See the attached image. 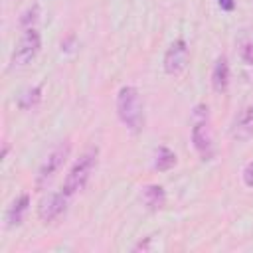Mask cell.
I'll use <instances>...</instances> for the list:
<instances>
[{
    "label": "cell",
    "instance_id": "9a60e30c",
    "mask_svg": "<svg viewBox=\"0 0 253 253\" xmlns=\"http://www.w3.org/2000/svg\"><path fill=\"white\" fill-rule=\"evenodd\" d=\"M243 182H245V186L253 188V162H249V164L243 168Z\"/></svg>",
    "mask_w": 253,
    "mask_h": 253
},
{
    "label": "cell",
    "instance_id": "30bf717a",
    "mask_svg": "<svg viewBox=\"0 0 253 253\" xmlns=\"http://www.w3.org/2000/svg\"><path fill=\"white\" fill-rule=\"evenodd\" d=\"M28 204H30V198H28L26 194H22L20 198H16V200L8 206V210H6V221H8L10 227L22 223L24 213H26V210H28Z\"/></svg>",
    "mask_w": 253,
    "mask_h": 253
},
{
    "label": "cell",
    "instance_id": "7c38bea8",
    "mask_svg": "<svg viewBox=\"0 0 253 253\" xmlns=\"http://www.w3.org/2000/svg\"><path fill=\"white\" fill-rule=\"evenodd\" d=\"M237 51L243 63L253 65V34L249 30H241L237 36Z\"/></svg>",
    "mask_w": 253,
    "mask_h": 253
},
{
    "label": "cell",
    "instance_id": "9c48e42d",
    "mask_svg": "<svg viewBox=\"0 0 253 253\" xmlns=\"http://www.w3.org/2000/svg\"><path fill=\"white\" fill-rule=\"evenodd\" d=\"M227 83H229V65H227V59L221 55V57L215 59L213 69H211V85H213V91L215 93H223L227 89Z\"/></svg>",
    "mask_w": 253,
    "mask_h": 253
},
{
    "label": "cell",
    "instance_id": "6da1fadb",
    "mask_svg": "<svg viewBox=\"0 0 253 253\" xmlns=\"http://www.w3.org/2000/svg\"><path fill=\"white\" fill-rule=\"evenodd\" d=\"M117 115L123 121L126 128L132 132H138L144 125V111H142V99L136 87H123L117 95Z\"/></svg>",
    "mask_w": 253,
    "mask_h": 253
},
{
    "label": "cell",
    "instance_id": "8992f818",
    "mask_svg": "<svg viewBox=\"0 0 253 253\" xmlns=\"http://www.w3.org/2000/svg\"><path fill=\"white\" fill-rule=\"evenodd\" d=\"M67 154H69V144H59V146H55V148L43 158V162H42V166H40V170H38V184L47 182V180L61 168V164L65 162Z\"/></svg>",
    "mask_w": 253,
    "mask_h": 253
},
{
    "label": "cell",
    "instance_id": "8fae6325",
    "mask_svg": "<svg viewBox=\"0 0 253 253\" xmlns=\"http://www.w3.org/2000/svg\"><path fill=\"white\" fill-rule=\"evenodd\" d=\"M140 200L148 210H160L164 206V202H166L164 188L162 186H146L142 190V194H140Z\"/></svg>",
    "mask_w": 253,
    "mask_h": 253
},
{
    "label": "cell",
    "instance_id": "3957f363",
    "mask_svg": "<svg viewBox=\"0 0 253 253\" xmlns=\"http://www.w3.org/2000/svg\"><path fill=\"white\" fill-rule=\"evenodd\" d=\"M42 40H40V32L36 28H26L24 34L20 36L14 51H12V65L14 67H26L28 63H32L40 51Z\"/></svg>",
    "mask_w": 253,
    "mask_h": 253
},
{
    "label": "cell",
    "instance_id": "7a4b0ae2",
    "mask_svg": "<svg viewBox=\"0 0 253 253\" xmlns=\"http://www.w3.org/2000/svg\"><path fill=\"white\" fill-rule=\"evenodd\" d=\"M95 162H97V148H89L87 152H83L79 156V160L71 166L69 174L65 176V182H63V194L67 196H73L77 192H81L95 168Z\"/></svg>",
    "mask_w": 253,
    "mask_h": 253
},
{
    "label": "cell",
    "instance_id": "2e32d148",
    "mask_svg": "<svg viewBox=\"0 0 253 253\" xmlns=\"http://www.w3.org/2000/svg\"><path fill=\"white\" fill-rule=\"evenodd\" d=\"M217 4H219V8L225 10V12H231V10L235 8V0H217Z\"/></svg>",
    "mask_w": 253,
    "mask_h": 253
},
{
    "label": "cell",
    "instance_id": "5bb4252c",
    "mask_svg": "<svg viewBox=\"0 0 253 253\" xmlns=\"http://www.w3.org/2000/svg\"><path fill=\"white\" fill-rule=\"evenodd\" d=\"M40 93H42V87L38 85V87H32V89H28V91H24L22 95H20V101H18V105L22 107V109H32L38 101H40Z\"/></svg>",
    "mask_w": 253,
    "mask_h": 253
},
{
    "label": "cell",
    "instance_id": "52a82bcc",
    "mask_svg": "<svg viewBox=\"0 0 253 253\" xmlns=\"http://www.w3.org/2000/svg\"><path fill=\"white\" fill-rule=\"evenodd\" d=\"M67 194H63V192H51V194H47L42 202H40V206H38V215H40V219H43V221H53L55 217H59L63 211H65V206H67Z\"/></svg>",
    "mask_w": 253,
    "mask_h": 253
},
{
    "label": "cell",
    "instance_id": "ba28073f",
    "mask_svg": "<svg viewBox=\"0 0 253 253\" xmlns=\"http://www.w3.org/2000/svg\"><path fill=\"white\" fill-rule=\"evenodd\" d=\"M231 136L233 140H239V142H245L253 136V105L245 107L233 121L231 125Z\"/></svg>",
    "mask_w": 253,
    "mask_h": 253
},
{
    "label": "cell",
    "instance_id": "4fadbf2b",
    "mask_svg": "<svg viewBox=\"0 0 253 253\" xmlns=\"http://www.w3.org/2000/svg\"><path fill=\"white\" fill-rule=\"evenodd\" d=\"M174 164H176V154H174L170 148L160 146V148L156 150V154H154V168L160 170V172H166V170H170Z\"/></svg>",
    "mask_w": 253,
    "mask_h": 253
},
{
    "label": "cell",
    "instance_id": "5b68a950",
    "mask_svg": "<svg viewBox=\"0 0 253 253\" xmlns=\"http://www.w3.org/2000/svg\"><path fill=\"white\" fill-rule=\"evenodd\" d=\"M188 57H190V51H188L186 42H184V40L172 42L170 47H168L166 53H164V71H166L168 75H178L180 71L186 69Z\"/></svg>",
    "mask_w": 253,
    "mask_h": 253
},
{
    "label": "cell",
    "instance_id": "277c9868",
    "mask_svg": "<svg viewBox=\"0 0 253 253\" xmlns=\"http://www.w3.org/2000/svg\"><path fill=\"white\" fill-rule=\"evenodd\" d=\"M208 109L198 107L194 113V126H192V142L196 146V150L204 156L210 158L213 152V142H211V130L208 125Z\"/></svg>",
    "mask_w": 253,
    "mask_h": 253
}]
</instances>
